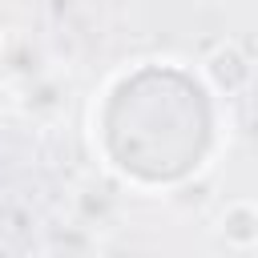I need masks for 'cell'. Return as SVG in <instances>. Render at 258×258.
<instances>
[{
	"label": "cell",
	"instance_id": "2",
	"mask_svg": "<svg viewBox=\"0 0 258 258\" xmlns=\"http://www.w3.org/2000/svg\"><path fill=\"white\" fill-rule=\"evenodd\" d=\"M8 93H12L16 113H20L24 121H36V125H52V121L64 117V109H69V81L56 73V64H52L48 73H40V77L8 89Z\"/></svg>",
	"mask_w": 258,
	"mask_h": 258
},
{
	"label": "cell",
	"instance_id": "3",
	"mask_svg": "<svg viewBox=\"0 0 258 258\" xmlns=\"http://www.w3.org/2000/svg\"><path fill=\"white\" fill-rule=\"evenodd\" d=\"M48 69H52V56H48V48H44V40L36 32L12 28V32L0 36V81L8 89L24 85V81H32V77H40Z\"/></svg>",
	"mask_w": 258,
	"mask_h": 258
},
{
	"label": "cell",
	"instance_id": "1",
	"mask_svg": "<svg viewBox=\"0 0 258 258\" xmlns=\"http://www.w3.org/2000/svg\"><path fill=\"white\" fill-rule=\"evenodd\" d=\"M198 81L210 97H242L254 85V60L238 40H218L198 60Z\"/></svg>",
	"mask_w": 258,
	"mask_h": 258
},
{
	"label": "cell",
	"instance_id": "4",
	"mask_svg": "<svg viewBox=\"0 0 258 258\" xmlns=\"http://www.w3.org/2000/svg\"><path fill=\"white\" fill-rule=\"evenodd\" d=\"M210 234L226 246V250H258V198H230L214 222H210Z\"/></svg>",
	"mask_w": 258,
	"mask_h": 258
}]
</instances>
